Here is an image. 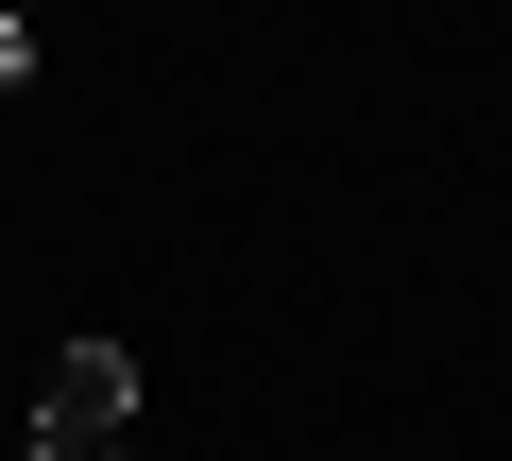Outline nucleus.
Here are the masks:
<instances>
[{"label": "nucleus", "mask_w": 512, "mask_h": 461, "mask_svg": "<svg viewBox=\"0 0 512 461\" xmlns=\"http://www.w3.org/2000/svg\"><path fill=\"white\" fill-rule=\"evenodd\" d=\"M35 427H69V444H120L137 427V342H52V376H35Z\"/></svg>", "instance_id": "obj_1"}, {"label": "nucleus", "mask_w": 512, "mask_h": 461, "mask_svg": "<svg viewBox=\"0 0 512 461\" xmlns=\"http://www.w3.org/2000/svg\"><path fill=\"white\" fill-rule=\"evenodd\" d=\"M103 461H137V444H103Z\"/></svg>", "instance_id": "obj_3"}, {"label": "nucleus", "mask_w": 512, "mask_h": 461, "mask_svg": "<svg viewBox=\"0 0 512 461\" xmlns=\"http://www.w3.org/2000/svg\"><path fill=\"white\" fill-rule=\"evenodd\" d=\"M0 86H35V18H0Z\"/></svg>", "instance_id": "obj_2"}]
</instances>
